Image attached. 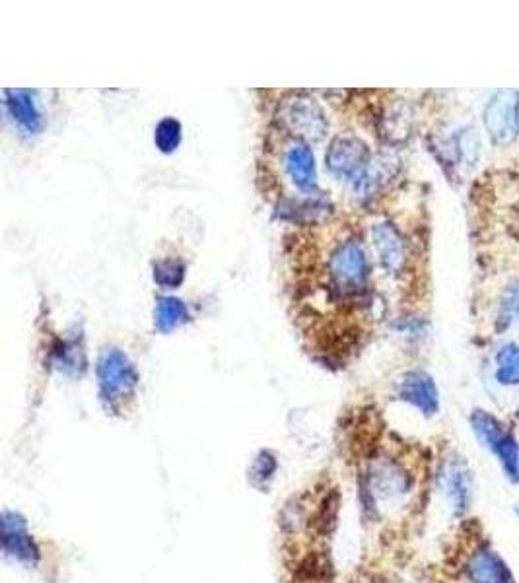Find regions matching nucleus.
<instances>
[{"label":"nucleus","instance_id":"f257e3e1","mask_svg":"<svg viewBox=\"0 0 519 583\" xmlns=\"http://www.w3.org/2000/svg\"><path fill=\"white\" fill-rule=\"evenodd\" d=\"M354 481L362 525L389 533L420 510L430 475L424 459L401 447L358 444Z\"/></svg>","mask_w":519,"mask_h":583},{"label":"nucleus","instance_id":"f03ea898","mask_svg":"<svg viewBox=\"0 0 519 583\" xmlns=\"http://www.w3.org/2000/svg\"><path fill=\"white\" fill-rule=\"evenodd\" d=\"M100 401L107 414L123 416L137 397L139 372L133 360L115 346L105 348L96 366Z\"/></svg>","mask_w":519,"mask_h":583},{"label":"nucleus","instance_id":"7ed1b4c3","mask_svg":"<svg viewBox=\"0 0 519 583\" xmlns=\"http://www.w3.org/2000/svg\"><path fill=\"white\" fill-rule=\"evenodd\" d=\"M459 543L455 552V570L463 583H516L508 564L496 550L473 533Z\"/></svg>","mask_w":519,"mask_h":583},{"label":"nucleus","instance_id":"20e7f679","mask_svg":"<svg viewBox=\"0 0 519 583\" xmlns=\"http://www.w3.org/2000/svg\"><path fill=\"white\" fill-rule=\"evenodd\" d=\"M471 426L477 440L494 453L506 477L519 482V442L516 436L490 412L475 411L471 414Z\"/></svg>","mask_w":519,"mask_h":583},{"label":"nucleus","instance_id":"39448f33","mask_svg":"<svg viewBox=\"0 0 519 583\" xmlns=\"http://www.w3.org/2000/svg\"><path fill=\"white\" fill-rule=\"evenodd\" d=\"M325 164L335 177H339L341 181L345 179L346 183L356 189L372 164V154L360 138L345 135L333 138L325 156Z\"/></svg>","mask_w":519,"mask_h":583},{"label":"nucleus","instance_id":"423d86ee","mask_svg":"<svg viewBox=\"0 0 519 583\" xmlns=\"http://www.w3.org/2000/svg\"><path fill=\"white\" fill-rule=\"evenodd\" d=\"M370 273V263L360 241L346 240L335 247L329 259V275L335 288L346 294L364 286Z\"/></svg>","mask_w":519,"mask_h":583},{"label":"nucleus","instance_id":"0eeeda50","mask_svg":"<svg viewBox=\"0 0 519 583\" xmlns=\"http://www.w3.org/2000/svg\"><path fill=\"white\" fill-rule=\"evenodd\" d=\"M2 552L26 568H37L43 560L41 547L30 533L26 519L8 510L2 514Z\"/></svg>","mask_w":519,"mask_h":583},{"label":"nucleus","instance_id":"6e6552de","mask_svg":"<svg viewBox=\"0 0 519 583\" xmlns=\"http://www.w3.org/2000/svg\"><path fill=\"white\" fill-rule=\"evenodd\" d=\"M485 127L496 144H508L519 133V92L498 90L485 105Z\"/></svg>","mask_w":519,"mask_h":583},{"label":"nucleus","instance_id":"1a4fd4ad","mask_svg":"<svg viewBox=\"0 0 519 583\" xmlns=\"http://www.w3.org/2000/svg\"><path fill=\"white\" fill-rule=\"evenodd\" d=\"M436 481L442 494L446 496L453 514H465L473 498V477L465 461L457 455L442 459L436 473Z\"/></svg>","mask_w":519,"mask_h":583},{"label":"nucleus","instance_id":"9d476101","mask_svg":"<svg viewBox=\"0 0 519 583\" xmlns=\"http://www.w3.org/2000/svg\"><path fill=\"white\" fill-rule=\"evenodd\" d=\"M282 121L294 135L312 138V140L323 137L329 127L321 105L312 98H304V96L294 98L284 105Z\"/></svg>","mask_w":519,"mask_h":583},{"label":"nucleus","instance_id":"9b49d317","mask_svg":"<svg viewBox=\"0 0 519 583\" xmlns=\"http://www.w3.org/2000/svg\"><path fill=\"white\" fill-rule=\"evenodd\" d=\"M397 397L415 409L422 412L424 416H434L440 411V393L436 387V381L426 372H409L399 379L397 385Z\"/></svg>","mask_w":519,"mask_h":583},{"label":"nucleus","instance_id":"f8f14e48","mask_svg":"<svg viewBox=\"0 0 519 583\" xmlns=\"http://www.w3.org/2000/svg\"><path fill=\"white\" fill-rule=\"evenodd\" d=\"M372 240L378 251L381 267L389 275H401L407 261V245L401 232L389 222H380L372 228Z\"/></svg>","mask_w":519,"mask_h":583},{"label":"nucleus","instance_id":"ddd939ff","mask_svg":"<svg viewBox=\"0 0 519 583\" xmlns=\"http://www.w3.org/2000/svg\"><path fill=\"white\" fill-rule=\"evenodd\" d=\"M4 103L12 117V121L18 125V129L24 135H39L45 127L43 115L35 103L34 92L30 90H6Z\"/></svg>","mask_w":519,"mask_h":583},{"label":"nucleus","instance_id":"4468645a","mask_svg":"<svg viewBox=\"0 0 519 583\" xmlns=\"http://www.w3.org/2000/svg\"><path fill=\"white\" fill-rule=\"evenodd\" d=\"M284 162H286V172L298 189H302L306 193L317 191L315 158H313L312 148L306 142H302V140L292 142L286 150Z\"/></svg>","mask_w":519,"mask_h":583},{"label":"nucleus","instance_id":"2eb2a0df","mask_svg":"<svg viewBox=\"0 0 519 583\" xmlns=\"http://www.w3.org/2000/svg\"><path fill=\"white\" fill-rule=\"evenodd\" d=\"M86 354L82 348V341L72 337V339H61L53 344L51 348V366L59 370L61 374L70 378H80L86 370Z\"/></svg>","mask_w":519,"mask_h":583},{"label":"nucleus","instance_id":"dca6fc26","mask_svg":"<svg viewBox=\"0 0 519 583\" xmlns=\"http://www.w3.org/2000/svg\"><path fill=\"white\" fill-rule=\"evenodd\" d=\"M397 166H399V160L391 154H380L378 158H372V164L364 175V179L358 183L356 193H360L362 197H372L395 175Z\"/></svg>","mask_w":519,"mask_h":583},{"label":"nucleus","instance_id":"f3484780","mask_svg":"<svg viewBox=\"0 0 519 583\" xmlns=\"http://www.w3.org/2000/svg\"><path fill=\"white\" fill-rule=\"evenodd\" d=\"M189 321H191V313L183 300L173 298V296L158 298L156 311H154V323H156L158 331L172 333L177 327H181Z\"/></svg>","mask_w":519,"mask_h":583},{"label":"nucleus","instance_id":"a211bd4d","mask_svg":"<svg viewBox=\"0 0 519 583\" xmlns=\"http://www.w3.org/2000/svg\"><path fill=\"white\" fill-rule=\"evenodd\" d=\"M494 378L500 385H519V344H504L496 352V372Z\"/></svg>","mask_w":519,"mask_h":583},{"label":"nucleus","instance_id":"6ab92c4d","mask_svg":"<svg viewBox=\"0 0 519 583\" xmlns=\"http://www.w3.org/2000/svg\"><path fill=\"white\" fill-rule=\"evenodd\" d=\"M277 471V455L273 451H269V449H263L255 457V461H253V465L249 469V482L259 492H267L269 486H271V482L275 481V477H277Z\"/></svg>","mask_w":519,"mask_h":583},{"label":"nucleus","instance_id":"aec40b11","mask_svg":"<svg viewBox=\"0 0 519 583\" xmlns=\"http://www.w3.org/2000/svg\"><path fill=\"white\" fill-rule=\"evenodd\" d=\"M154 142H156V148L164 154H172L179 144H181V125L177 119L173 117H166L162 119L158 125H156V131H154Z\"/></svg>","mask_w":519,"mask_h":583},{"label":"nucleus","instance_id":"412c9836","mask_svg":"<svg viewBox=\"0 0 519 583\" xmlns=\"http://www.w3.org/2000/svg\"><path fill=\"white\" fill-rule=\"evenodd\" d=\"M185 280V265L179 259H164L154 265V282L162 288H177Z\"/></svg>","mask_w":519,"mask_h":583},{"label":"nucleus","instance_id":"4be33fe9","mask_svg":"<svg viewBox=\"0 0 519 583\" xmlns=\"http://www.w3.org/2000/svg\"><path fill=\"white\" fill-rule=\"evenodd\" d=\"M519 321V282H514L506 288L500 300V311H498V327L508 329Z\"/></svg>","mask_w":519,"mask_h":583},{"label":"nucleus","instance_id":"5701e85b","mask_svg":"<svg viewBox=\"0 0 519 583\" xmlns=\"http://www.w3.org/2000/svg\"><path fill=\"white\" fill-rule=\"evenodd\" d=\"M329 205L323 199H304L288 206H282V216L290 214V220H315L327 212Z\"/></svg>","mask_w":519,"mask_h":583},{"label":"nucleus","instance_id":"b1692460","mask_svg":"<svg viewBox=\"0 0 519 583\" xmlns=\"http://www.w3.org/2000/svg\"><path fill=\"white\" fill-rule=\"evenodd\" d=\"M516 514L519 515V502H518V504H516Z\"/></svg>","mask_w":519,"mask_h":583},{"label":"nucleus","instance_id":"393cba45","mask_svg":"<svg viewBox=\"0 0 519 583\" xmlns=\"http://www.w3.org/2000/svg\"><path fill=\"white\" fill-rule=\"evenodd\" d=\"M518 414H519V409H518Z\"/></svg>","mask_w":519,"mask_h":583}]
</instances>
